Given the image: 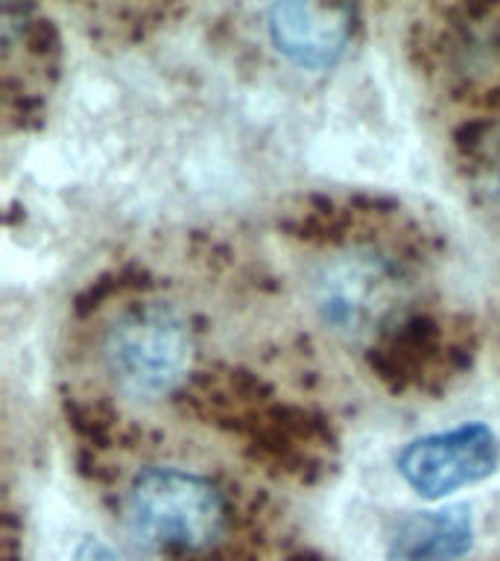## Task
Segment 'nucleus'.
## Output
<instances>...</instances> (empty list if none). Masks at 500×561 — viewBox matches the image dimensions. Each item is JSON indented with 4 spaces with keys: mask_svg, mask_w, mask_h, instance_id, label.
I'll return each instance as SVG.
<instances>
[{
    "mask_svg": "<svg viewBox=\"0 0 500 561\" xmlns=\"http://www.w3.org/2000/svg\"><path fill=\"white\" fill-rule=\"evenodd\" d=\"M354 12L319 3H279L270 9V38L293 65L310 70L331 68L351 42Z\"/></svg>",
    "mask_w": 500,
    "mask_h": 561,
    "instance_id": "39448f33",
    "label": "nucleus"
},
{
    "mask_svg": "<svg viewBox=\"0 0 500 561\" xmlns=\"http://www.w3.org/2000/svg\"><path fill=\"white\" fill-rule=\"evenodd\" d=\"M500 438L486 424H463L447 433H430L404 445L395 465L419 497L445 494L489 480L498 471Z\"/></svg>",
    "mask_w": 500,
    "mask_h": 561,
    "instance_id": "20e7f679",
    "label": "nucleus"
},
{
    "mask_svg": "<svg viewBox=\"0 0 500 561\" xmlns=\"http://www.w3.org/2000/svg\"><path fill=\"white\" fill-rule=\"evenodd\" d=\"M474 520L468 506L407 512L386 533L393 561H456L471 550Z\"/></svg>",
    "mask_w": 500,
    "mask_h": 561,
    "instance_id": "0eeeda50",
    "label": "nucleus"
},
{
    "mask_svg": "<svg viewBox=\"0 0 500 561\" xmlns=\"http://www.w3.org/2000/svg\"><path fill=\"white\" fill-rule=\"evenodd\" d=\"M126 524L135 541L173 561L226 547L223 538L231 524V506L202 473L147 468L126 491Z\"/></svg>",
    "mask_w": 500,
    "mask_h": 561,
    "instance_id": "f257e3e1",
    "label": "nucleus"
},
{
    "mask_svg": "<svg viewBox=\"0 0 500 561\" xmlns=\"http://www.w3.org/2000/svg\"><path fill=\"white\" fill-rule=\"evenodd\" d=\"M393 284V272L380 257H351L319 284V313L337 331H360L389 307Z\"/></svg>",
    "mask_w": 500,
    "mask_h": 561,
    "instance_id": "423d86ee",
    "label": "nucleus"
},
{
    "mask_svg": "<svg viewBox=\"0 0 500 561\" xmlns=\"http://www.w3.org/2000/svg\"><path fill=\"white\" fill-rule=\"evenodd\" d=\"M287 561H328V559L316 556V552H296V556H289Z\"/></svg>",
    "mask_w": 500,
    "mask_h": 561,
    "instance_id": "1a4fd4ad",
    "label": "nucleus"
},
{
    "mask_svg": "<svg viewBox=\"0 0 500 561\" xmlns=\"http://www.w3.org/2000/svg\"><path fill=\"white\" fill-rule=\"evenodd\" d=\"M193 328L167 301H132L103 336V366L129 398H164L188 377Z\"/></svg>",
    "mask_w": 500,
    "mask_h": 561,
    "instance_id": "f03ea898",
    "label": "nucleus"
},
{
    "mask_svg": "<svg viewBox=\"0 0 500 561\" xmlns=\"http://www.w3.org/2000/svg\"><path fill=\"white\" fill-rule=\"evenodd\" d=\"M474 351L471 328H445L433 316H410L372 348V368L393 392H439L447 377L468 366Z\"/></svg>",
    "mask_w": 500,
    "mask_h": 561,
    "instance_id": "7ed1b4c3",
    "label": "nucleus"
},
{
    "mask_svg": "<svg viewBox=\"0 0 500 561\" xmlns=\"http://www.w3.org/2000/svg\"><path fill=\"white\" fill-rule=\"evenodd\" d=\"M73 561H117V556H114V552L109 550L103 541H96V538H86V541L77 547V556H73Z\"/></svg>",
    "mask_w": 500,
    "mask_h": 561,
    "instance_id": "6e6552de",
    "label": "nucleus"
}]
</instances>
